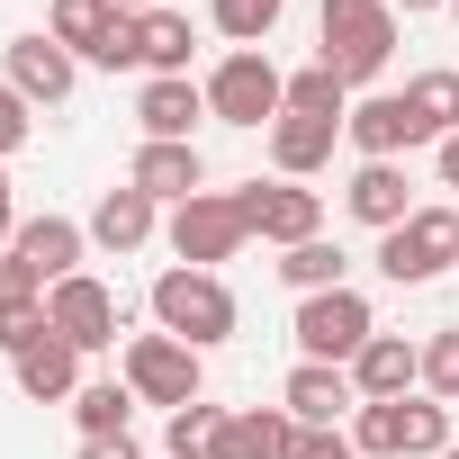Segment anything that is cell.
I'll return each mask as SVG.
<instances>
[{
    "label": "cell",
    "instance_id": "obj_25",
    "mask_svg": "<svg viewBox=\"0 0 459 459\" xmlns=\"http://www.w3.org/2000/svg\"><path fill=\"white\" fill-rule=\"evenodd\" d=\"M73 423H82V441H117V432L135 423V387H126V378H82Z\"/></svg>",
    "mask_w": 459,
    "mask_h": 459
},
{
    "label": "cell",
    "instance_id": "obj_4",
    "mask_svg": "<svg viewBox=\"0 0 459 459\" xmlns=\"http://www.w3.org/2000/svg\"><path fill=\"white\" fill-rule=\"evenodd\" d=\"M351 441L369 459H441L450 450V405L441 396H387L351 414Z\"/></svg>",
    "mask_w": 459,
    "mask_h": 459
},
{
    "label": "cell",
    "instance_id": "obj_38",
    "mask_svg": "<svg viewBox=\"0 0 459 459\" xmlns=\"http://www.w3.org/2000/svg\"><path fill=\"white\" fill-rule=\"evenodd\" d=\"M441 189H459V135H441Z\"/></svg>",
    "mask_w": 459,
    "mask_h": 459
},
{
    "label": "cell",
    "instance_id": "obj_28",
    "mask_svg": "<svg viewBox=\"0 0 459 459\" xmlns=\"http://www.w3.org/2000/svg\"><path fill=\"white\" fill-rule=\"evenodd\" d=\"M405 108L423 117V135H432V144H441V135H459V73H450V64H441V73H414V82H405Z\"/></svg>",
    "mask_w": 459,
    "mask_h": 459
},
{
    "label": "cell",
    "instance_id": "obj_42",
    "mask_svg": "<svg viewBox=\"0 0 459 459\" xmlns=\"http://www.w3.org/2000/svg\"><path fill=\"white\" fill-rule=\"evenodd\" d=\"M450 19H459V0H450Z\"/></svg>",
    "mask_w": 459,
    "mask_h": 459
},
{
    "label": "cell",
    "instance_id": "obj_14",
    "mask_svg": "<svg viewBox=\"0 0 459 459\" xmlns=\"http://www.w3.org/2000/svg\"><path fill=\"white\" fill-rule=\"evenodd\" d=\"M351 387H360V405L414 396V387H423V342H405V333H369L360 360H351Z\"/></svg>",
    "mask_w": 459,
    "mask_h": 459
},
{
    "label": "cell",
    "instance_id": "obj_36",
    "mask_svg": "<svg viewBox=\"0 0 459 459\" xmlns=\"http://www.w3.org/2000/svg\"><path fill=\"white\" fill-rule=\"evenodd\" d=\"M73 459H144V450H135V432H117V441H82Z\"/></svg>",
    "mask_w": 459,
    "mask_h": 459
},
{
    "label": "cell",
    "instance_id": "obj_39",
    "mask_svg": "<svg viewBox=\"0 0 459 459\" xmlns=\"http://www.w3.org/2000/svg\"><path fill=\"white\" fill-rule=\"evenodd\" d=\"M387 10L396 19H423V10H450V0H387Z\"/></svg>",
    "mask_w": 459,
    "mask_h": 459
},
{
    "label": "cell",
    "instance_id": "obj_33",
    "mask_svg": "<svg viewBox=\"0 0 459 459\" xmlns=\"http://www.w3.org/2000/svg\"><path fill=\"white\" fill-rule=\"evenodd\" d=\"M289 459H360V441L342 432V423H298V450Z\"/></svg>",
    "mask_w": 459,
    "mask_h": 459
},
{
    "label": "cell",
    "instance_id": "obj_8",
    "mask_svg": "<svg viewBox=\"0 0 459 459\" xmlns=\"http://www.w3.org/2000/svg\"><path fill=\"white\" fill-rule=\"evenodd\" d=\"M459 262V207H414L396 235H378V271L396 280V289H423V280H441Z\"/></svg>",
    "mask_w": 459,
    "mask_h": 459
},
{
    "label": "cell",
    "instance_id": "obj_11",
    "mask_svg": "<svg viewBox=\"0 0 459 459\" xmlns=\"http://www.w3.org/2000/svg\"><path fill=\"white\" fill-rule=\"evenodd\" d=\"M0 82H10L28 108H64L73 82H82V55H64L46 28H28V37H10V73H0Z\"/></svg>",
    "mask_w": 459,
    "mask_h": 459
},
{
    "label": "cell",
    "instance_id": "obj_16",
    "mask_svg": "<svg viewBox=\"0 0 459 459\" xmlns=\"http://www.w3.org/2000/svg\"><path fill=\"white\" fill-rule=\"evenodd\" d=\"M10 378H19L28 405H73V396H82V351H73L64 333H46V342H28V351L10 360Z\"/></svg>",
    "mask_w": 459,
    "mask_h": 459
},
{
    "label": "cell",
    "instance_id": "obj_29",
    "mask_svg": "<svg viewBox=\"0 0 459 459\" xmlns=\"http://www.w3.org/2000/svg\"><path fill=\"white\" fill-rule=\"evenodd\" d=\"M216 432H225V405H180V414H162V459H207L216 450Z\"/></svg>",
    "mask_w": 459,
    "mask_h": 459
},
{
    "label": "cell",
    "instance_id": "obj_6",
    "mask_svg": "<svg viewBox=\"0 0 459 459\" xmlns=\"http://www.w3.org/2000/svg\"><path fill=\"white\" fill-rule=\"evenodd\" d=\"M117 378L135 387V405H162V414H180V405H198V396H207L198 351H189V342H171V333H126Z\"/></svg>",
    "mask_w": 459,
    "mask_h": 459
},
{
    "label": "cell",
    "instance_id": "obj_7",
    "mask_svg": "<svg viewBox=\"0 0 459 459\" xmlns=\"http://www.w3.org/2000/svg\"><path fill=\"white\" fill-rule=\"evenodd\" d=\"M369 333H378V307H369L360 289H325V298H298V360H333V369H351Z\"/></svg>",
    "mask_w": 459,
    "mask_h": 459
},
{
    "label": "cell",
    "instance_id": "obj_34",
    "mask_svg": "<svg viewBox=\"0 0 459 459\" xmlns=\"http://www.w3.org/2000/svg\"><path fill=\"white\" fill-rule=\"evenodd\" d=\"M28 135H37V108H28V100H19L10 82H0V162H10V153H19Z\"/></svg>",
    "mask_w": 459,
    "mask_h": 459
},
{
    "label": "cell",
    "instance_id": "obj_24",
    "mask_svg": "<svg viewBox=\"0 0 459 459\" xmlns=\"http://www.w3.org/2000/svg\"><path fill=\"white\" fill-rule=\"evenodd\" d=\"M135 37H144V82H189V19L180 10H144L135 19Z\"/></svg>",
    "mask_w": 459,
    "mask_h": 459
},
{
    "label": "cell",
    "instance_id": "obj_3",
    "mask_svg": "<svg viewBox=\"0 0 459 459\" xmlns=\"http://www.w3.org/2000/svg\"><path fill=\"white\" fill-rule=\"evenodd\" d=\"M198 91H207V117H216V126H280V117H289V73H280L262 46H235Z\"/></svg>",
    "mask_w": 459,
    "mask_h": 459
},
{
    "label": "cell",
    "instance_id": "obj_5",
    "mask_svg": "<svg viewBox=\"0 0 459 459\" xmlns=\"http://www.w3.org/2000/svg\"><path fill=\"white\" fill-rule=\"evenodd\" d=\"M171 253L189 262V271H216V262H235L244 244H253V216H244V198L235 189H198V198H180L171 207Z\"/></svg>",
    "mask_w": 459,
    "mask_h": 459
},
{
    "label": "cell",
    "instance_id": "obj_13",
    "mask_svg": "<svg viewBox=\"0 0 459 459\" xmlns=\"http://www.w3.org/2000/svg\"><path fill=\"white\" fill-rule=\"evenodd\" d=\"M10 253L46 280V289H64L73 271H82V253H91V225H73V216H19V235H10Z\"/></svg>",
    "mask_w": 459,
    "mask_h": 459
},
{
    "label": "cell",
    "instance_id": "obj_2",
    "mask_svg": "<svg viewBox=\"0 0 459 459\" xmlns=\"http://www.w3.org/2000/svg\"><path fill=\"white\" fill-rule=\"evenodd\" d=\"M316 64H333L351 91H369L378 73H387V55H396V10L387 0H325L316 10Z\"/></svg>",
    "mask_w": 459,
    "mask_h": 459
},
{
    "label": "cell",
    "instance_id": "obj_35",
    "mask_svg": "<svg viewBox=\"0 0 459 459\" xmlns=\"http://www.w3.org/2000/svg\"><path fill=\"white\" fill-rule=\"evenodd\" d=\"M0 298H46V280H37L19 253H0Z\"/></svg>",
    "mask_w": 459,
    "mask_h": 459
},
{
    "label": "cell",
    "instance_id": "obj_37",
    "mask_svg": "<svg viewBox=\"0 0 459 459\" xmlns=\"http://www.w3.org/2000/svg\"><path fill=\"white\" fill-rule=\"evenodd\" d=\"M10 235H19V198H10V171H0V253H10Z\"/></svg>",
    "mask_w": 459,
    "mask_h": 459
},
{
    "label": "cell",
    "instance_id": "obj_41",
    "mask_svg": "<svg viewBox=\"0 0 459 459\" xmlns=\"http://www.w3.org/2000/svg\"><path fill=\"white\" fill-rule=\"evenodd\" d=\"M441 459H459V441H450V450H441Z\"/></svg>",
    "mask_w": 459,
    "mask_h": 459
},
{
    "label": "cell",
    "instance_id": "obj_18",
    "mask_svg": "<svg viewBox=\"0 0 459 459\" xmlns=\"http://www.w3.org/2000/svg\"><path fill=\"white\" fill-rule=\"evenodd\" d=\"M289 450H298V414L289 405H244V414H225L207 459H289Z\"/></svg>",
    "mask_w": 459,
    "mask_h": 459
},
{
    "label": "cell",
    "instance_id": "obj_27",
    "mask_svg": "<svg viewBox=\"0 0 459 459\" xmlns=\"http://www.w3.org/2000/svg\"><path fill=\"white\" fill-rule=\"evenodd\" d=\"M342 271H351V253H342V244H325V235H316V244H298V253H280V280H289L298 298H325V289H351Z\"/></svg>",
    "mask_w": 459,
    "mask_h": 459
},
{
    "label": "cell",
    "instance_id": "obj_32",
    "mask_svg": "<svg viewBox=\"0 0 459 459\" xmlns=\"http://www.w3.org/2000/svg\"><path fill=\"white\" fill-rule=\"evenodd\" d=\"M55 325H46V298H0V351H28V342H46Z\"/></svg>",
    "mask_w": 459,
    "mask_h": 459
},
{
    "label": "cell",
    "instance_id": "obj_17",
    "mask_svg": "<svg viewBox=\"0 0 459 459\" xmlns=\"http://www.w3.org/2000/svg\"><path fill=\"white\" fill-rule=\"evenodd\" d=\"M280 405H289L298 423H342V414H360V387H351V369H333V360H298L289 387H280Z\"/></svg>",
    "mask_w": 459,
    "mask_h": 459
},
{
    "label": "cell",
    "instance_id": "obj_40",
    "mask_svg": "<svg viewBox=\"0 0 459 459\" xmlns=\"http://www.w3.org/2000/svg\"><path fill=\"white\" fill-rule=\"evenodd\" d=\"M108 10H126V19H144V10H162V0H108Z\"/></svg>",
    "mask_w": 459,
    "mask_h": 459
},
{
    "label": "cell",
    "instance_id": "obj_15",
    "mask_svg": "<svg viewBox=\"0 0 459 459\" xmlns=\"http://www.w3.org/2000/svg\"><path fill=\"white\" fill-rule=\"evenodd\" d=\"M126 180H135L153 207H180V198H198V189H207V162H198V144H135Z\"/></svg>",
    "mask_w": 459,
    "mask_h": 459
},
{
    "label": "cell",
    "instance_id": "obj_23",
    "mask_svg": "<svg viewBox=\"0 0 459 459\" xmlns=\"http://www.w3.org/2000/svg\"><path fill=\"white\" fill-rule=\"evenodd\" d=\"M117 19H126V10H108V0H55V10H46V37H55L64 55L91 64V55L117 37Z\"/></svg>",
    "mask_w": 459,
    "mask_h": 459
},
{
    "label": "cell",
    "instance_id": "obj_20",
    "mask_svg": "<svg viewBox=\"0 0 459 459\" xmlns=\"http://www.w3.org/2000/svg\"><path fill=\"white\" fill-rule=\"evenodd\" d=\"M198 117H207V91H198V82H144V91H135V126H144V144H189Z\"/></svg>",
    "mask_w": 459,
    "mask_h": 459
},
{
    "label": "cell",
    "instance_id": "obj_22",
    "mask_svg": "<svg viewBox=\"0 0 459 459\" xmlns=\"http://www.w3.org/2000/svg\"><path fill=\"white\" fill-rule=\"evenodd\" d=\"M333 144H342V126H325V117H280V126H271V162H280V180L325 171Z\"/></svg>",
    "mask_w": 459,
    "mask_h": 459
},
{
    "label": "cell",
    "instance_id": "obj_1",
    "mask_svg": "<svg viewBox=\"0 0 459 459\" xmlns=\"http://www.w3.org/2000/svg\"><path fill=\"white\" fill-rule=\"evenodd\" d=\"M235 325H244V307H235V289H225L216 271L171 262V271L153 280V333H171V342H189V351H216Z\"/></svg>",
    "mask_w": 459,
    "mask_h": 459
},
{
    "label": "cell",
    "instance_id": "obj_30",
    "mask_svg": "<svg viewBox=\"0 0 459 459\" xmlns=\"http://www.w3.org/2000/svg\"><path fill=\"white\" fill-rule=\"evenodd\" d=\"M207 19H216V37H235V46H262V37L289 19V0H207Z\"/></svg>",
    "mask_w": 459,
    "mask_h": 459
},
{
    "label": "cell",
    "instance_id": "obj_21",
    "mask_svg": "<svg viewBox=\"0 0 459 459\" xmlns=\"http://www.w3.org/2000/svg\"><path fill=\"white\" fill-rule=\"evenodd\" d=\"M342 207L369 225V235H396V225L414 216V198H405V171H396V162H360V171H351V189H342Z\"/></svg>",
    "mask_w": 459,
    "mask_h": 459
},
{
    "label": "cell",
    "instance_id": "obj_10",
    "mask_svg": "<svg viewBox=\"0 0 459 459\" xmlns=\"http://www.w3.org/2000/svg\"><path fill=\"white\" fill-rule=\"evenodd\" d=\"M235 198H244V216H253V235L280 244V253H298V244L325 235V198L298 189V180H253V189H235Z\"/></svg>",
    "mask_w": 459,
    "mask_h": 459
},
{
    "label": "cell",
    "instance_id": "obj_26",
    "mask_svg": "<svg viewBox=\"0 0 459 459\" xmlns=\"http://www.w3.org/2000/svg\"><path fill=\"white\" fill-rule=\"evenodd\" d=\"M289 117H325V126H342V117H351V82H342L333 64L289 73Z\"/></svg>",
    "mask_w": 459,
    "mask_h": 459
},
{
    "label": "cell",
    "instance_id": "obj_9",
    "mask_svg": "<svg viewBox=\"0 0 459 459\" xmlns=\"http://www.w3.org/2000/svg\"><path fill=\"white\" fill-rule=\"evenodd\" d=\"M46 325L91 360V351H117V333H126V307H117V289L108 280H91V271H73L64 289H46Z\"/></svg>",
    "mask_w": 459,
    "mask_h": 459
},
{
    "label": "cell",
    "instance_id": "obj_31",
    "mask_svg": "<svg viewBox=\"0 0 459 459\" xmlns=\"http://www.w3.org/2000/svg\"><path fill=\"white\" fill-rule=\"evenodd\" d=\"M423 396L459 405V325H441V333L423 342Z\"/></svg>",
    "mask_w": 459,
    "mask_h": 459
},
{
    "label": "cell",
    "instance_id": "obj_12",
    "mask_svg": "<svg viewBox=\"0 0 459 459\" xmlns=\"http://www.w3.org/2000/svg\"><path fill=\"white\" fill-rule=\"evenodd\" d=\"M342 144H351L360 162H396L405 144H432V135H423V117L405 108V91H369V100H351Z\"/></svg>",
    "mask_w": 459,
    "mask_h": 459
},
{
    "label": "cell",
    "instance_id": "obj_19",
    "mask_svg": "<svg viewBox=\"0 0 459 459\" xmlns=\"http://www.w3.org/2000/svg\"><path fill=\"white\" fill-rule=\"evenodd\" d=\"M153 225H162V207H153L135 180H117V189L91 207V244H100V253H144V244H153Z\"/></svg>",
    "mask_w": 459,
    "mask_h": 459
}]
</instances>
